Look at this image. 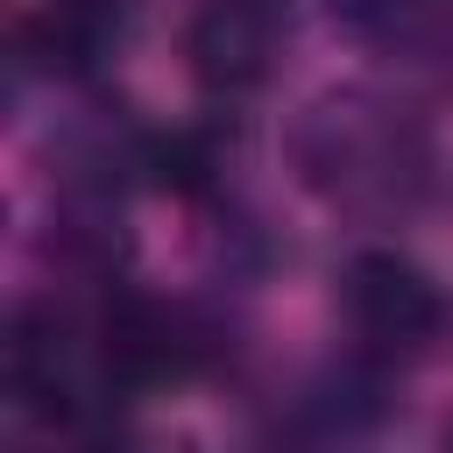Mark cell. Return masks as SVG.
I'll return each mask as SVG.
<instances>
[{
	"instance_id": "277c9868",
	"label": "cell",
	"mask_w": 453,
	"mask_h": 453,
	"mask_svg": "<svg viewBox=\"0 0 453 453\" xmlns=\"http://www.w3.org/2000/svg\"><path fill=\"white\" fill-rule=\"evenodd\" d=\"M290 42V7L283 0H198L184 21V64L205 92H255L269 85L276 57Z\"/></svg>"
},
{
	"instance_id": "6da1fadb",
	"label": "cell",
	"mask_w": 453,
	"mask_h": 453,
	"mask_svg": "<svg viewBox=\"0 0 453 453\" xmlns=\"http://www.w3.org/2000/svg\"><path fill=\"white\" fill-rule=\"evenodd\" d=\"M7 389L35 418H85L99 403V389H113L99 333H85L57 304L14 311V333H7Z\"/></svg>"
},
{
	"instance_id": "7a4b0ae2",
	"label": "cell",
	"mask_w": 453,
	"mask_h": 453,
	"mask_svg": "<svg viewBox=\"0 0 453 453\" xmlns=\"http://www.w3.org/2000/svg\"><path fill=\"white\" fill-rule=\"evenodd\" d=\"M340 311L354 326V340L382 361H411L439 340L446 326V297L439 283L411 262V255H389V248H368L340 269Z\"/></svg>"
},
{
	"instance_id": "3957f363",
	"label": "cell",
	"mask_w": 453,
	"mask_h": 453,
	"mask_svg": "<svg viewBox=\"0 0 453 453\" xmlns=\"http://www.w3.org/2000/svg\"><path fill=\"white\" fill-rule=\"evenodd\" d=\"M411 163H418V149H411L403 120L382 113V106L326 99L304 127V170L340 198H396Z\"/></svg>"
},
{
	"instance_id": "5b68a950",
	"label": "cell",
	"mask_w": 453,
	"mask_h": 453,
	"mask_svg": "<svg viewBox=\"0 0 453 453\" xmlns=\"http://www.w3.org/2000/svg\"><path fill=\"white\" fill-rule=\"evenodd\" d=\"M418 7H425V0H333V14H340L347 28H368V35H382V28H403Z\"/></svg>"
}]
</instances>
